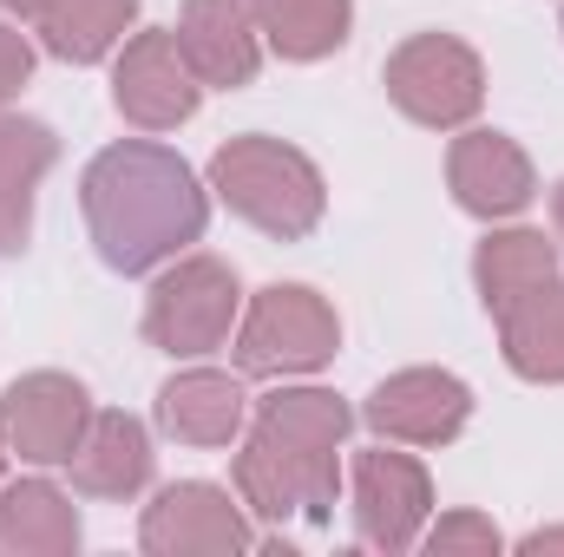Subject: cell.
Listing matches in <instances>:
<instances>
[{
    "label": "cell",
    "mask_w": 564,
    "mask_h": 557,
    "mask_svg": "<svg viewBox=\"0 0 564 557\" xmlns=\"http://www.w3.org/2000/svg\"><path fill=\"white\" fill-rule=\"evenodd\" d=\"M552 223H558V243H564V184L552 190Z\"/></svg>",
    "instance_id": "484cf974"
},
{
    "label": "cell",
    "mask_w": 564,
    "mask_h": 557,
    "mask_svg": "<svg viewBox=\"0 0 564 557\" xmlns=\"http://www.w3.org/2000/svg\"><path fill=\"white\" fill-rule=\"evenodd\" d=\"M257 426H270L295 446H315V452H341L348 426H355V407L328 387H276L270 401H257Z\"/></svg>",
    "instance_id": "7402d4cb"
},
{
    "label": "cell",
    "mask_w": 564,
    "mask_h": 557,
    "mask_svg": "<svg viewBox=\"0 0 564 557\" xmlns=\"http://www.w3.org/2000/svg\"><path fill=\"white\" fill-rule=\"evenodd\" d=\"M421 545L433 557H492L506 538H499V525L486 518V512H446L440 525H426Z\"/></svg>",
    "instance_id": "603a6c76"
},
{
    "label": "cell",
    "mask_w": 564,
    "mask_h": 557,
    "mask_svg": "<svg viewBox=\"0 0 564 557\" xmlns=\"http://www.w3.org/2000/svg\"><path fill=\"white\" fill-rule=\"evenodd\" d=\"M335 492H341V472H335V452H315V446H295L270 426H257L237 452V499L243 512L289 525V518H308V525H328L335 518Z\"/></svg>",
    "instance_id": "8992f818"
},
{
    "label": "cell",
    "mask_w": 564,
    "mask_h": 557,
    "mask_svg": "<svg viewBox=\"0 0 564 557\" xmlns=\"http://www.w3.org/2000/svg\"><path fill=\"white\" fill-rule=\"evenodd\" d=\"M139 545L151 557H237V551H250L257 538H250L243 505H237L224 485H210V479H177V485H164V492L144 505Z\"/></svg>",
    "instance_id": "ba28073f"
},
{
    "label": "cell",
    "mask_w": 564,
    "mask_h": 557,
    "mask_svg": "<svg viewBox=\"0 0 564 557\" xmlns=\"http://www.w3.org/2000/svg\"><path fill=\"white\" fill-rule=\"evenodd\" d=\"M26 73H33V46H26V33L0 13V112H7V99L26 86Z\"/></svg>",
    "instance_id": "cb8c5ba5"
},
{
    "label": "cell",
    "mask_w": 564,
    "mask_h": 557,
    "mask_svg": "<svg viewBox=\"0 0 564 557\" xmlns=\"http://www.w3.org/2000/svg\"><path fill=\"white\" fill-rule=\"evenodd\" d=\"M552 276H558V243H552L545 230H492V237L479 243V256H473L479 302H486L492 315L519 308L532 288H545Z\"/></svg>",
    "instance_id": "ffe728a7"
},
{
    "label": "cell",
    "mask_w": 564,
    "mask_h": 557,
    "mask_svg": "<svg viewBox=\"0 0 564 557\" xmlns=\"http://www.w3.org/2000/svg\"><path fill=\"white\" fill-rule=\"evenodd\" d=\"M59 157L53 125L26 112H0V256H20L33 243V197Z\"/></svg>",
    "instance_id": "2e32d148"
},
{
    "label": "cell",
    "mask_w": 564,
    "mask_h": 557,
    "mask_svg": "<svg viewBox=\"0 0 564 557\" xmlns=\"http://www.w3.org/2000/svg\"><path fill=\"white\" fill-rule=\"evenodd\" d=\"M204 99V79L191 73V59L177 53V33L151 26V33H132L112 59V106L126 125L139 132H177Z\"/></svg>",
    "instance_id": "52a82bcc"
},
{
    "label": "cell",
    "mask_w": 564,
    "mask_h": 557,
    "mask_svg": "<svg viewBox=\"0 0 564 557\" xmlns=\"http://www.w3.org/2000/svg\"><path fill=\"white\" fill-rule=\"evenodd\" d=\"M237 308H243V288H237L230 263H217V256H171V270L144 295V341L164 348L171 361H197V354L230 341Z\"/></svg>",
    "instance_id": "277c9868"
},
{
    "label": "cell",
    "mask_w": 564,
    "mask_h": 557,
    "mask_svg": "<svg viewBox=\"0 0 564 557\" xmlns=\"http://www.w3.org/2000/svg\"><path fill=\"white\" fill-rule=\"evenodd\" d=\"M210 190L224 197L230 217H243L250 230L276 237V243H302L322 210H328V190H322V171L282 139H230L217 144L210 157Z\"/></svg>",
    "instance_id": "7a4b0ae2"
},
{
    "label": "cell",
    "mask_w": 564,
    "mask_h": 557,
    "mask_svg": "<svg viewBox=\"0 0 564 557\" xmlns=\"http://www.w3.org/2000/svg\"><path fill=\"white\" fill-rule=\"evenodd\" d=\"M519 551H525V557H552V551H564V525H558V532H532Z\"/></svg>",
    "instance_id": "d4e9b609"
},
{
    "label": "cell",
    "mask_w": 564,
    "mask_h": 557,
    "mask_svg": "<svg viewBox=\"0 0 564 557\" xmlns=\"http://www.w3.org/2000/svg\"><path fill=\"white\" fill-rule=\"evenodd\" d=\"M93 419V394L59 374V368H40V374H20L7 394H0V433H7V452H20L26 466H66L79 433Z\"/></svg>",
    "instance_id": "30bf717a"
},
{
    "label": "cell",
    "mask_w": 564,
    "mask_h": 557,
    "mask_svg": "<svg viewBox=\"0 0 564 557\" xmlns=\"http://www.w3.org/2000/svg\"><path fill=\"white\" fill-rule=\"evenodd\" d=\"M433 518V479L414 452H361L355 459V538L368 551H414Z\"/></svg>",
    "instance_id": "9c48e42d"
},
{
    "label": "cell",
    "mask_w": 564,
    "mask_h": 557,
    "mask_svg": "<svg viewBox=\"0 0 564 557\" xmlns=\"http://www.w3.org/2000/svg\"><path fill=\"white\" fill-rule=\"evenodd\" d=\"M73 551H79V512L53 479L0 485V557H73Z\"/></svg>",
    "instance_id": "ac0fdd59"
},
{
    "label": "cell",
    "mask_w": 564,
    "mask_h": 557,
    "mask_svg": "<svg viewBox=\"0 0 564 557\" xmlns=\"http://www.w3.org/2000/svg\"><path fill=\"white\" fill-rule=\"evenodd\" d=\"M171 33H177V53L191 59V73L217 92L250 86L263 66V33H257V13L243 0H184Z\"/></svg>",
    "instance_id": "4fadbf2b"
},
{
    "label": "cell",
    "mask_w": 564,
    "mask_h": 557,
    "mask_svg": "<svg viewBox=\"0 0 564 557\" xmlns=\"http://www.w3.org/2000/svg\"><path fill=\"white\" fill-rule=\"evenodd\" d=\"M243 387L217 368H191V374H171L158 387V426L184 446H230L243 433Z\"/></svg>",
    "instance_id": "e0dca14e"
},
{
    "label": "cell",
    "mask_w": 564,
    "mask_h": 557,
    "mask_svg": "<svg viewBox=\"0 0 564 557\" xmlns=\"http://www.w3.org/2000/svg\"><path fill=\"white\" fill-rule=\"evenodd\" d=\"M499 348H506V368L519 381L564 387V276H552L519 308L499 315Z\"/></svg>",
    "instance_id": "d6986e66"
},
{
    "label": "cell",
    "mask_w": 564,
    "mask_h": 557,
    "mask_svg": "<svg viewBox=\"0 0 564 557\" xmlns=\"http://www.w3.org/2000/svg\"><path fill=\"white\" fill-rule=\"evenodd\" d=\"M558 26H564V13H558Z\"/></svg>",
    "instance_id": "f1b7e54d"
},
{
    "label": "cell",
    "mask_w": 564,
    "mask_h": 557,
    "mask_svg": "<svg viewBox=\"0 0 564 557\" xmlns=\"http://www.w3.org/2000/svg\"><path fill=\"white\" fill-rule=\"evenodd\" d=\"M361 419L394 446H446L473 419V387L446 368H401L368 394Z\"/></svg>",
    "instance_id": "8fae6325"
},
{
    "label": "cell",
    "mask_w": 564,
    "mask_h": 557,
    "mask_svg": "<svg viewBox=\"0 0 564 557\" xmlns=\"http://www.w3.org/2000/svg\"><path fill=\"white\" fill-rule=\"evenodd\" d=\"M66 466H73V485L86 499H139L151 485V433H144V419L106 407L86 419Z\"/></svg>",
    "instance_id": "9a60e30c"
},
{
    "label": "cell",
    "mask_w": 564,
    "mask_h": 557,
    "mask_svg": "<svg viewBox=\"0 0 564 557\" xmlns=\"http://www.w3.org/2000/svg\"><path fill=\"white\" fill-rule=\"evenodd\" d=\"M257 33L276 59H328L348 26H355V0H257Z\"/></svg>",
    "instance_id": "44dd1931"
},
{
    "label": "cell",
    "mask_w": 564,
    "mask_h": 557,
    "mask_svg": "<svg viewBox=\"0 0 564 557\" xmlns=\"http://www.w3.org/2000/svg\"><path fill=\"white\" fill-rule=\"evenodd\" d=\"M243 7H257V0H243Z\"/></svg>",
    "instance_id": "83f0119b"
},
{
    "label": "cell",
    "mask_w": 564,
    "mask_h": 557,
    "mask_svg": "<svg viewBox=\"0 0 564 557\" xmlns=\"http://www.w3.org/2000/svg\"><path fill=\"white\" fill-rule=\"evenodd\" d=\"M79 204H86V230L99 243V263L119 276L164 270L210 223V197H204L197 171L151 139L106 144L79 177Z\"/></svg>",
    "instance_id": "6da1fadb"
},
{
    "label": "cell",
    "mask_w": 564,
    "mask_h": 557,
    "mask_svg": "<svg viewBox=\"0 0 564 557\" xmlns=\"http://www.w3.org/2000/svg\"><path fill=\"white\" fill-rule=\"evenodd\" d=\"M0 7L13 20H26L53 59H73V66L119 53L126 26L139 20V0H0Z\"/></svg>",
    "instance_id": "5bb4252c"
},
{
    "label": "cell",
    "mask_w": 564,
    "mask_h": 557,
    "mask_svg": "<svg viewBox=\"0 0 564 557\" xmlns=\"http://www.w3.org/2000/svg\"><path fill=\"white\" fill-rule=\"evenodd\" d=\"M388 99L426 132H459L486 106V66L453 33H414L388 53Z\"/></svg>",
    "instance_id": "5b68a950"
},
{
    "label": "cell",
    "mask_w": 564,
    "mask_h": 557,
    "mask_svg": "<svg viewBox=\"0 0 564 557\" xmlns=\"http://www.w3.org/2000/svg\"><path fill=\"white\" fill-rule=\"evenodd\" d=\"M0 472H7V433H0Z\"/></svg>",
    "instance_id": "4316f807"
},
{
    "label": "cell",
    "mask_w": 564,
    "mask_h": 557,
    "mask_svg": "<svg viewBox=\"0 0 564 557\" xmlns=\"http://www.w3.org/2000/svg\"><path fill=\"white\" fill-rule=\"evenodd\" d=\"M446 184H453V204L466 217H519L532 197H539V171L532 157L519 151V139L506 132H459L446 151Z\"/></svg>",
    "instance_id": "7c38bea8"
},
{
    "label": "cell",
    "mask_w": 564,
    "mask_h": 557,
    "mask_svg": "<svg viewBox=\"0 0 564 557\" xmlns=\"http://www.w3.org/2000/svg\"><path fill=\"white\" fill-rule=\"evenodd\" d=\"M341 348V321L335 308L302 288V282H270L250 315L237 321V368L250 381H289V374H315L328 368Z\"/></svg>",
    "instance_id": "3957f363"
}]
</instances>
